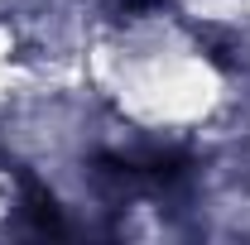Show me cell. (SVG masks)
<instances>
[{
    "instance_id": "cell-1",
    "label": "cell",
    "mask_w": 250,
    "mask_h": 245,
    "mask_svg": "<svg viewBox=\"0 0 250 245\" xmlns=\"http://www.w3.org/2000/svg\"><path fill=\"white\" fill-rule=\"evenodd\" d=\"M96 178L116 192H164L188 178V154L145 149V154H96Z\"/></svg>"
},
{
    "instance_id": "cell-2",
    "label": "cell",
    "mask_w": 250,
    "mask_h": 245,
    "mask_svg": "<svg viewBox=\"0 0 250 245\" xmlns=\"http://www.w3.org/2000/svg\"><path fill=\"white\" fill-rule=\"evenodd\" d=\"M20 192H24V207H20V212H24V221H29L39 236H67V221H62L58 197L39 183V178L20 173Z\"/></svg>"
},
{
    "instance_id": "cell-3",
    "label": "cell",
    "mask_w": 250,
    "mask_h": 245,
    "mask_svg": "<svg viewBox=\"0 0 250 245\" xmlns=\"http://www.w3.org/2000/svg\"><path fill=\"white\" fill-rule=\"evenodd\" d=\"M149 5H159V0H106V10H111L116 20H135V15L149 10Z\"/></svg>"
}]
</instances>
